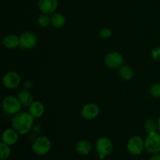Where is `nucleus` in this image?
Here are the masks:
<instances>
[{
    "instance_id": "obj_1",
    "label": "nucleus",
    "mask_w": 160,
    "mask_h": 160,
    "mask_svg": "<svg viewBox=\"0 0 160 160\" xmlns=\"http://www.w3.org/2000/svg\"><path fill=\"white\" fill-rule=\"evenodd\" d=\"M34 119L30 112H19L12 118V127L19 134H26L31 130Z\"/></svg>"
},
{
    "instance_id": "obj_2",
    "label": "nucleus",
    "mask_w": 160,
    "mask_h": 160,
    "mask_svg": "<svg viewBox=\"0 0 160 160\" xmlns=\"http://www.w3.org/2000/svg\"><path fill=\"white\" fill-rule=\"evenodd\" d=\"M95 149L100 159H104L106 156L112 153L113 145L110 139L106 137H101L97 140L95 144Z\"/></svg>"
},
{
    "instance_id": "obj_3",
    "label": "nucleus",
    "mask_w": 160,
    "mask_h": 160,
    "mask_svg": "<svg viewBox=\"0 0 160 160\" xmlns=\"http://www.w3.org/2000/svg\"><path fill=\"white\" fill-rule=\"evenodd\" d=\"M145 148L148 153L158 154L160 152V134L157 132L148 134L145 140Z\"/></svg>"
},
{
    "instance_id": "obj_4",
    "label": "nucleus",
    "mask_w": 160,
    "mask_h": 160,
    "mask_svg": "<svg viewBox=\"0 0 160 160\" xmlns=\"http://www.w3.org/2000/svg\"><path fill=\"white\" fill-rule=\"evenodd\" d=\"M21 103L19 101L18 98L9 95L6 96L2 101V109L5 112L9 115H14L20 112L21 109Z\"/></svg>"
},
{
    "instance_id": "obj_5",
    "label": "nucleus",
    "mask_w": 160,
    "mask_h": 160,
    "mask_svg": "<svg viewBox=\"0 0 160 160\" xmlns=\"http://www.w3.org/2000/svg\"><path fill=\"white\" fill-rule=\"evenodd\" d=\"M51 141L45 136H41L36 138L33 143V150L38 156H44L49 152L51 148Z\"/></svg>"
},
{
    "instance_id": "obj_6",
    "label": "nucleus",
    "mask_w": 160,
    "mask_h": 160,
    "mask_svg": "<svg viewBox=\"0 0 160 160\" xmlns=\"http://www.w3.org/2000/svg\"><path fill=\"white\" fill-rule=\"evenodd\" d=\"M38 38L34 33L31 31H25L20 36L19 47L23 49H31L37 45Z\"/></svg>"
},
{
    "instance_id": "obj_7",
    "label": "nucleus",
    "mask_w": 160,
    "mask_h": 160,
    "mask_svg": "<svg viewBox=\"0 0 160 160\" xmlns=\"http://www.w3.org/2000/svg\"><path fill=\"white\" fill-rule=\"evenodd\" d=\"M145 148V142L140 136H133L128 142V149L132 155H140Z\"/></svg>"
},
{
    "instance_id": "obj_8",
    "label": "nucleus",
    "mask_w": 160,
    "mask_h": 160,
    "mask_svg": "<svg viewBox=\"0 0 160 160\" xmlns=\"http://www.w3.org/2000/svg\"><path fill=\"white\" fill-rule=\"evenodd\" d=\"M123 63V57L120 53L113 52L106 55L105 58V64L111 69L120 68Z\"/></svg>"
},
{
    "instance_id": "obj_9",
    "label": "nucleus",
    "mask_w": 160,
    "mask_h": 160,
    "mask_svg": "<svg viewBox=\"0 0 160 160\" xmlns=\"http://www.w3.org/2000/svg\"><path fill=\"white\" fill-rule=\"evenodd\" d=\"M2 82L5 87L8 89H14L20 83V77L17 72L10 71L3 76Z\"/></svg>"
},
{
    "instance_id": "obj_10",
    "label": "nucleus",
    "mask_w": 160,
    "mask_h": 160,
    "mask_svg": "<svg viewBox=\"0 0 160 160\" xmlns=\"http://www.w3.org/2000/svg\"><path fill=\"white\" fill-rule=\"evenodd\" d=\"M99 114V108L95 103H88L83 107L81 115L87 120H92L96 118Z\"/></svg>"
},
{
    "instance_id": "obj_11",
    "label": "nucleus",
    "mask_w": 160,
    "mask_h": 160,
    "mask_svg": "<svg viewBox=\"0 0 160 160\" xmlns=\"http://www.w3.org/2000/svg\"><path fill=\"white\" fill-rule=\"evenodd\" d=\"M38 6L42 13L52 14L58 7V0H38Z\"/></svg>"
},
{
    "instance_id": "obj_12",
    "label": "nucleus",
    "mask_w": 160,
    "mask_h": 160,
    "mask_svg": "<svg viewBox=\"0 0 160 160\" xmlns=\"http://www.w3.org/2000/svg\"><path fill=\"white\" fill-rule=\"evenodd\" d=\"M18 134L19 133L13 128L12 129H6L2 134V142L9 145H14L18 140Z\"/></svg>"
},
{
    "instance_id": "obj_13",
    "label": "nucleus",
    "mask_w": 160,
    "mask_h": 160,
    "mask_svg": "<svg viewBox=\"0 0 160 160\" xmlns=\"http://www.w3.org/2000/svg\"><path fill=\"white\" fill-rule=\"evenodd\" d=\"M2 44L6 48H9V49L16 48L20 45V37L16 34H8L5 36L3 38Z\"/></svg>"
},
{
    "instance_id": "obj_14",
    "label": "nucleus",
    "mask_w": 160,
    "mask_h": 160,
    "mask_svg": "<svg viewBox=\"0 0 160 160\" xmlns=\"http://www.w3.org/2000/svg\"><path fill=\"white\" fill-rule=\"evenodd\" d=\"M29 112L34 119L40 118L45 112V107L41 102H34L29 107Z\"/></svg>"
},
{
    "instance_id": "obj_15",
    "label": "nucleus",
    "mask_w": 160,
    "mask_h": 160,
    "mask_svg": "<svg viewBox=\"0 0 160 160\" xmlns=\"http://www.w3.org/2000/svg\"><path fill=\"white\" fill-rule=\"evenodd\" d=\"M18 99L20 102L23 106H26V107H30L31 105L34 102V98H33L31 92L28 90L25 89V90L21 91L18 95Z\"/></svg>"
},
{
    "instance_id": "obj_16",
    "label": "nucleus",
    "mask_w": 160,
    "mask_h": 160,
    "mask_svg": "<svg viewBox=\"0 0 160 160\" xmlns=\"http://www.w3.org/2000/svg\"><path fill=\"white\" fill-rule=\"evenodd\" d=\"M76 150L80 155H88L92 150V145L88 141L81 140L77 144Z\"/></svg>"
},
{
    "instance_id": "obj_17",
    "label": "nucleus",
    "mask_w": 160,
    "mask_h": 160,
    "mask_svg": "<svg viewBox=\"0 0 160 160\" xmlns=\"http://www.w3.org/2000/svg\"><path fill=\"white\" fill-rule=\"evenodd\" d=\"M51 23L56 28H62L66 23L65 17L59 12H54L51 16Z\"/></svg>"
},
{
    "instance_id": "obj_18",
    "label": "nucleus",
    "mask_w": 160,
    "mask_h": 160,
    "mask_svg": "<svg viewBox=\"0 0 160 160\" xmlns=\"http://www.w3.org/2000/svg\"><path fill=\"white\" fill-rule=\"evenodd\" d=\"M119 75L124 81H129L133 78L134 71L129 65H122L119 68Z\"/></svg>"
},
{
    "instance_id": "obj_19",
    "label": "nucleus",
    "mask_w": 160,
    "mask_h": 160,
    "mask_svg": "<svg viewBox=\"0 0 160 160\" xmlns=\"http://www.w3.org/2000/svg\"><path fill=\"white\" fill-rule=\"evenodd\" d=\"M145 129L148 134L152 132H156V130L159 129V125L156 123V120L153 119H148L145 123Z\"/></svg>"
},
{
    "instance_id": "obj_20",
    "label": "nucleus",
    "mask_w": 160,
    "mask_h": 160,
    "mask_svg": "<svg viewBox=\"0 0 160 160\" xmlns=\"http://www.w3.org/2000/svg\"><path fill=\"white\" fill-rule=\"evenodd\" d=\"M10 155V148L9 145L5 142L0 143V159H6Z\"/></svg>"
},
{
    "instance_id": "obj_21",
    "label": "nucleus",
    "mask_w": 160,
    "mask_h": 160,
    "mask_svg": "<svg viewBox=\"0 0 160 160\" xmlns=\"http://www.w3.org/2000/svg\"><path fill=\"white\" fill-rule=\"evenodd\" d=\"M38 23L41 27H47L49 23H51V17H49V14L42 13L38 19Z\"/></svg>"
},
{
    "instance_id": "obj_22",
    "label": "nucleus",
    "mask_w": 160,
    "mask_h": 160,
    "mask_svg": "<svg viewBox=\"0 0 160 160\" xmlns=\"http://www.w3.org/2000/svg\"><path fill=\"white\" fill-rule=\"evenodd\" d=\"M150 94L152 95L154 98H160V84L156 83L152 84L150 88Z\"/></svg>"
},
{
    "instance_id": "obj_23",
    "label": "nucleus",
    "mask_w": 160,
    "mask_h": 160,
    "mask_svg": "<svg viewBox=\"0 0 160 160\" xmlns=\"http://www.w3.org/2000/svg\"><path fill=\"white\" fill-rule=\"evenodd\" d=\"M112 31H111L109 28H103V29H102L99 32L100 37H101L102 38H104V39L110 38L111 35H112Z\"/></svg>"
},
{
    "instance_id": "obj_24",
    "label": "nucleus",
    "mask_w": 160,
    "mask_h": 160,
    "mask_svg": "<svg viewBox=\"0 0 160 160\" xmlns=\"http://www.w3.org/2000/svg\"><path fill=\"white\" fill-rule=\"evenodd\" d=\"M152 56L153 59L156 61L160 62V47L154 48L152 52Z\"/></svg>"
},
{
    "instance_id": "obj_25",
    "label": "nucleus",
    "mask_w": 160,
    "mask_h": 160,
    "mask_svg": "<svg viewBox=\"0 0 160 160\" xmlns=\"http://www.w3.org/2000/svg\"><path fill=\"white\" fill-rule=\"evenodd\" d=\"M24 87L26 88L27 90L29 88H32V83H31V81H27L26 82L24 83Z\"/></svg>"
},
{
    "instance_id": "obj_26",
    "label": "nucleus",
    "mask_w": 160,
    "mask_h": 160,
    "mask_svg": "<svg viewBox=\"0 0 160 160\" xmlns=\"http://www.w3.org/2000/svg\"><path fill=\"white\" fill-rule=\"evenodd\" d=\"M150 160H160V155L159 154H155L154 156H152Z\"/></svg>"
},
{
    "instance_id": "obj_27",
    "label": "nucleus",
    "mask_w": 160,
    "mask_h": 160,
    "mask_svg": "<svg viewBox=\"0 0 160 160\" xmlns=\"http://www.w3.org/2000/svg\"><path fill=\"white\" fill-rule=\"evenodd\" d=\"M158 125H159V134H160V117L159 118V120H158Z\"/></svg>"
},
{
    "instance_id": "obj_28",
    "label": "nucleus",
    "mask_w": 160,
    "mask_h": 160,
    "mask_svg": "<svg viewBox=\"0 0 160 160\" xmlns=\"http://www.w3.org/2000/svg\"><path fill=\"white\" fill-rule=\"evenodd\" d=\"M1 160H7V159H1Z\"/></svg>"
}]
</instances>
